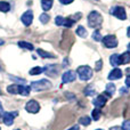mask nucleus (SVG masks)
I'll list each match as a JSON object with an SVG mask.
<instances>
[{
    "label": "nucleus",
    "mask_w": 130,
    "mask_h": 130,
    "mask_svg": "<svg viewBox=\"0 0 130 130\" xmlns=\"http://www.w3.org/2000/svg\"><path fill=\"white\" fill-rule=\"evenodd\" d=\"M30 89L31 88L27 87V86H23V85H11V86H8L7 87V91L9 94H20L22 96H27L30 94Z\"/></svg>",
    "instance_id": "1"
},
{
    "label": "nucleus",
    "mask_w": 130,
    "mask_h": 130,
    "mask_svg": "<svg viewBox=\"0 0 130 130\" xmlns=\"http://www.w3.org/2000/svg\"><path fill=\"white\" fill-rule=\"evenodd\" d=\"M31 88L34 91H40V90H47L52 88V82L47 79H41L39 81H34L31 83Z\"/></svg>",
    "instance_id": "2"
},
{
    "label": "nucleus",
    "mask_w": 130,
    "mask_h": 130,
    "mask_svg": "<svg viewBox=\"0 0 130 130\" xmlns=\"http://www.w3.org/2000/svg\"><path fill=\"white\" fill-rule=\"evenodd\" d=\"M103 22V17L98 11H91L88 16V24L90 27H98Z\"/></svg>",
    "instance_id": "3"
},
{
    "label": "nucleus",
    "mask_w": 130,
    "mask_h": 130,
    "mask_svg": "<svg viewBox=\"0 0 130 130\" xmlns=\"http://www.w3.org/2000/svg\"><path fill=\"white\" fill-rule=\"evenodd\" d=\"M76 72H78V75H79V78H80V80H82V81L89 80V79H91V76H92V70L90 69L88 65L79 66L78 70H76Z\"/></svg>",
    "instance_id": "4"
},
{
    "label": "nucleus",
    "mask_w": 130,
    "mask_h": 130,
    "mask_svg": "<svg viewBox=\"0 0 130 130\" xmlns=\"http://www.w3.org/2000/svg\"><path fill=\"white\" fill-rule=\"evenodd\" d=\"M25 110H26L29 113L36 114V113H38L39 111H40V105H39V103L37 101L31 99V101H29L26 103V105H25Z\"/></svg>",
    "instance_id": "5"
},
{
    "label": "nucleus",
    "mask_w": 130,
    "mask_h": 130,
    "mask_svg": "<svg viewBox=\"0 0 130 130\" xmlns=\"http://www.w3.org/2000/svg\"><path fill=\"white\" fill-rule=\"evenodd\" d=\"M102 40H103L104 46H105V47H107V48H115V47L118 46V40H117V38H115L114 36H112V34L104 37Z\"/></svg>",
    "instance_id": "6"
},
{
    "label": "nucleus",
    "mask_w": 130,
    "mask_h": 130,
    "mask_svg": "<svg viewBox=\"0 0 130 130\" xmlns=\"http://www.w3.org/2000/svg\"><path fill=\"white\" fill-rule=\"evenodd\" d=\"M108 97H110V96H108L106 92H104L103 95H99V96H97L96 98L92 101V104L96 106V108H102L104 105H105V103H106V101H107Z\"/></svg>",
    "instance_id": "7"
},
{
    "label": "nucleus",
    "mask_w": 130,
    "mask_h": 130,
    "mask_svg": "<svg viewBox=\"0 0 130 130\" xmlns=\"http://www.w3.org/2000/svg\"><path fill=\"white\" fill-rule=\"evenodd\" d=\"M111 14L114 15L115 17H118L119 20H122V21L127 18V14H126V10H124L123 7H120V6L115 7V8H113L112 10H111Z\"/></svg>",
    "instance_id": "8"
},
{
    "label": "nucleus",
    "mask_w": 130,
    "mask_h": 130,
    "mask_svg": "<svg viewBox=\"0 0 130 130\" xmlns=\"http://www.w3.org/2000/svg\"><path fill=\"white\" fill-rule=\"evenodd\" d=\"M15 115H17V112L15 113H10V112H5L4 117H2V120H4V123L6 126H11L14 122V118Z\"/></svg>",
    "instance_id": "9"
},
{
    "label": "nucleus",
    "mask_w": 130,
    "mask_h": 130,
    "mask_svg": "<svg viewBox=\"0 0 130 130\" xmlns=\"http://www.w3.org/2000/svg\"><path fill=\"white\" fill-rule=\"evenodd\" d=\"M21 20H22L23 24H24V25H26V26H29V25L32 23V21H33V13H32L31 10H27V11H25V13L22 15V17H21Z\"/></svg>",
    "instance_id": "10"
},
{
    "label": "nucleus",
    "mask_w": 130,
    "mask_h": 130,
    "mask_svg": "<svg viewBox=\"0 0 130 130\" xmlns=\"http://www.w3.org/2000/svg\"><path fill=\"white\" fill-rule=\"evenodd\" d=\"M76 75L73 71H66L62 76V80H63V83H69V82H73L75 80Z\"/></svg>",
    "instance_id": "11"
},
{
    "label": "nucleus",
    "mask_w": 130,
    "mask_h": 130,
    "mask_svg": "<svg viewBox=\"0 0 130 130\" xmlns=\"http://www.w3.org/2000/svg\"><path fill=\"white\" fill-rule=\"evenodd\" d=\"M121 76H122V71L120 69H118V67H115L108 74V80H119V79H121Z\"/></svg>",
    "instance_id": "12"
},
{
    "label": "nucleus",
    "mask_w": 130,
    "mask_h": 130,
    "mask_svg": "<svg viewBox=\"0 0 130 130\" xmlns=\"http://www.w3.org/2000/svg\"><path fill=\"white\" fill-rule=\"evenodd\" d=\"M110 63H111L112 66H114V67L119 66L120 65V55H118V54L112 55V56L110 57Z\"/></svg>",
    "instance_id": "13"
},
{
    "label": "nucleus",
    "mask_w": 130,
    "mask_h": 130,
    "mask_svg": "<svg viewBox=\"0 0 130 130\" xmlns=\"http://www.w3.org/2000/svg\"><path fill=\"white\" fill-rule=\"evenodd\" d=\"M130 63V53L126 52L120 55V64H128Z\"/></svg>",
    "instance_id": "14"
},
{
    "label": "nucleus",
    "mask_w": 130,
    "mask_h": 130,
    "mask_svg": "<svg viewBox=\"0 0 130 130\" xmlns=\"http://www.w3.org/2000/svg\"><path fill=\"white\" fill-rule=\"evenodd\" d=\"M53 1L54 0H41V7L45 11L49 10L50 8L53 7Z\"/></svg>",
    "instance_id": "15"
},
{
    "label": "nucleus",
    "mask_w": 130,
    "mask_h": 130,
    "mask_svg": "<svg viewBox=\"0 0 130 130\" xmlns=\"http://www.w3.org/2000/svg\"><path fill=\"white\" fill-rule=\"evenodd\" d=\"M105 92L108 95V96H112V95H114L115 92V86L113 85V83H107L106 85V89H105Z\"/></svg>",
    "instance_id": "16"
},
{
    "label": "nucleus",
    "mask_w": 130,
    "mask_h": 130,
    "mask_svg": "<svg viewBox=\"0 0 130 130\" xmlns=\"http://www.w3.org/2000/svg\"><path fill=\"white\" fill-rule=\"evenodd\" d=\"M42 72H45V67L36 66V67H32L29 73L31 74V75H37V74H40V73H42Z\"/></svg>",
    "instance_id": "17"
},
{
    "label": "nucleus",
    "mask_w": 130,
    "mask_h": 130,
    "mask_svg": "<svg viewBox=\"0 0 130 130\" xmlns=\"http://www.w3.org/2000/svg\"><path fill=\"white\" fill-rule=\"evenodd\" d=\"M18 46H20L21 48H23V49H27V50H33V48H34L32 43L26 42V41H20Z\"/></svg>",
    "instance_id": "18"
},
{
    "label": "nucleus",
    "mask_w": 130,
    "mask_h": 130,
    "mask_svg": "<svg viewBox=\"0 0 130 130\" xmlns=\"http://www.w3.org/2000/svg\"><path fill=\"white\" fill-rule=\"evenodd\" d=\"M37 52H38V55H40L42 58H55V55L45 52V50H42V49H38Z\"/></svg>",
    "instance_id": "19"
},
{
    "label": "nucleus",
    "mask_w": 130,
    "mask_h": 130,
    "mask_svg": "<svg viewBox=\"0 0 130 130\" xmlns=\"http://www.w3.org/2000/svg\"><path fill=\"white\" fill-rule=\"evenodd\" d=\"M90 122H91V119H90L89 117H87V115H86V117H81L80 119H79V123L81 124V126H89L90 124Z\"/></svg>",
    "instance_id": "20"
},
{
    "label": "nucleus",
    "mask_w": 130,
    "mask_h": 130,
    "mask_svg": "<svg viewBox=\"0 0 130 130\" xmlns=\"http://www.w3.org/2000/svg\"><path fill=\"white\" fill-rule=\"evenodd\" d=\"M9 9H10V6H9L8 2L0 1V11H2V13H7Z\"/></svg>",
    "instance_id": "21"
},
{
    "label": "nucleus",
    "mask_w": 130,
    "mask_h": 130,
    "mask_svg": "<svg viewBox=\"0 0 130 130\" xmlns=\"http://www.w3.org/2000/svg\"><path fill=\"white\" fill-rule=\"evenodd\" d=\"M76 34H78L79 37H82V38H85L86 36H87V31H86V29L83 26H78V29H76Z\"/></svg>",
    "instance_id": "22"
},
{
    "label": "nucleus",
    "mask_w": 130,
    "mask_h": 130,
    "mask_svg": "<svg viewBox=\"0 0 130 130\" xmlns=\"http://www.w3.org/2000/svg\"><path fill=\"white\" fill-rule=\"evenodd\" d=\"M91 115H92V119H94L95 121H98L99 118H101V111H99V108H95V110L92 111Z\"/></svg>",
    "instance_id": "23"
},
{
    "label": "nucleus",
    "mask_w": 130,
    "mask_h": 130,
    "mask_svg": "<svg viewBox=\"0 0 130 130\" xmlns=\"http://www.w3.org/2000/svg\"><path fill=\"white\" fill-rule=\"evenodd\" d=\"M49 15L48 14H46V13H43V14H41L40 15V17H39V20H40V22L41 23H43V24H46L47 22H49Z\"/></svg>",
    "instance_id": "24"
},
{
    "label": "nucleus",
    "mask_w": 130,
    "mask_h": 130,
    "mask_svg": "<svg viewBox=\"0 0 130 130\" xmlns=\"http://www.w3.org/2000/svg\"><path fill=\"white\" fill-rule=\"evenodd\" d=\"M74 22H75V21H74L73 18H65V21H64V26L71 27L72 25L74 24Z\"/></svg>",
    "instance_id": "25"
},
{
    "label": "nucleus",
    "mask_w": 130,
    "mask_h": 130,
    "mask_svg": "<svg viewBox=\"0 0 130 130\" xmlns=\"http://www.w3.org/2000/svg\"><path fill=\"white\" fill-rule=\"evenodd\" d=\"M85 95H87V96H92V95H95V90L92 89L91 86H89V87H87L85 89Z\"/></svg>",
    "instance_id": "26"
},
{
    "label": "nucleus",
    "mask_w": 130,
    "mask_h": 130,
    "mask_svg": "<svg viewBox=\"0 0 130 130\" xmlns=\"http://www.w3.org/2000/svg\"><path fill=\"white\" fill-rule=\"evenodd\" d=\"M92 39H94L95 41H101L102 39V36H101V33H99V31H95L94 33H92Z\"/></svg>",
    "instance_id": "27"
},
{
    "label": "nucleus",
    "mask_w": 130,
    "mask_h": 130,
    "mask_svg": "<svg viewBox=\"0 0 130 130\" xmlns=\"http://www.w3.org/2000/svg\"><path fill=\"white\" fill-rule=\"evenodd\" d=\"M64 21H65L64 17H62V16H57L56 20H55V23H56V25H64Z\"/></svg>",
    "instance_id": "28"
},
{
    "label": "nucleus",
    "mask_w": 130,
    "mask_h": 130,
    "mask_svg": "<svg viewBox=\"0 0 130 130\" xmlns=\"http://www.w3.org/2000/svg\"><path fill=\"white\" fill-rule=\"evenodd\" d=\"M102 66H103V61H102V59H99V61H97L96 64H95V70H96V71H101Z\"/></svg>",
    "instance_id": "29"
},
{
    "label": "nucleus",
    "mask_w": 130,
    "mask_h": 130,
    "mask_svg": "<svg viewBox=\"0 0 130 130\" xmlns=\"http://www.w3.org/2000/svg\"><path fill=\"white\" fill-rule=\"evenodd\" d=\"M122 130H130V121H124L122 123Z\"/></svg>",
    "instance_id": "30"
},
{
    "label": "nucleus",
    "mask_w": 130,
    "mask_h": 130,
    "mask_svg": "<svg viewBox=\"0 0 130 130\" xmlns=\"http://www.w3.org/2000/svg\"><path fill=\"white\" fill-rule=\"evenodd\" d=\"M59 2H61L62 5H69V4H72L73 0H59Z\"/></svg>",
    "instance_id": "31"
},
{
    "label": "nucleus",
    "mask_w": 130,
    "mask_h": 130,
    "mask_svg": "<svg viewBox=\"0 0 130 130\" xmlns=\"http://www.w3.org/2000/svg\"><path fill=\"white\" fill-rule=\"evenodd\" d=\"M4 108H2V104H1V102H0V119H1L2 117H4Z\"/></svg>",
    "instance_id": "32"
},
{
    "label": "nucleus",
    "mask_w": 130,
    "mask_h": 130,
    "mask_svg": "<svg viewBox=\"0 0 130 130\" xmlns=\"http://www.w3.org/2000/svg\"><path fill=\"white\" fill-rule=\"evenodd\" d=\"M126 86L127 87H130V75H128L126 79Z\"/></svg>",
    "instance_id": "33"
},
{
    "label": "nucleus",
    "mask_w": 130,
    "mask_h": 130,
    "mask_svg": "<svg viewBox=\"0 0 130 130\" xmlns=\"http://www.w3.org/2000/svg\"><path fill=\"white\" fill-rule=\"evenodd\" d=\"M80 128H79V126H73L72 128H70L69 130H79Z\"/></svg>",
    "instance_id": "34"
},
{
    "label": "nucleus",
    "mask_w": 130,
    "mask_h": 130,
    "mask_svg": "<svg viewBox=\"0 0 130 130\" xmlns=\"http://www.w3.org/2000/svg\"><path fill=\"white\" fill-rule=\"evenodd\" d=\"M110 130H121V129H120L119 127H112V128H111Z\"/></svg>",
    "instance_id": "35"
},
{
    "label": "nucleus",
    "mask_w": 130,
    "mask_h": 130,
    "mask_svg": "<svg viewBox=\"0 0 130 130\" xmlns=\"http://www.w3.org/2000/svg\"><path fill=\"white\" fill-rule=\"evenodd\" d=\"M127 36H128L129 38H130V26L128 27V31H127Z\"/></svg>",
    "instance_id": "36"
},
{
    "label": "nucleus",
    "mask_w": 130,
    "mask_h": 130,
    "mask_svg": "<svg viewBox=\"0 0 130 130\" xmlns=\"http://www.w3.org/2000/svg\"><path fill=\"white\" fill-rule=\"evenodd\" d=\"M123 92H127L126 88H121V94H123Z\"/></svg>",
    "instance_id": "37"
},
{
    "label": "nucleus",
    "mask_w": 130,
    "mask_h": 130,
    "mask_svg": "<svg viewBox=\"0 0 130 130\" xmlns=\"http://www.w3.org/2000/svg\"><path fill=\"white\" fill-rule=\"evenodd\" d=\"M1 45H4V40H1V39H0V46Z\"/></svg>",
    "instance_id": "38"
},
{
    "label": "nucleus",
    "mask_w": 130,
    "mask_h": 130,
    "mask_svg": "<svg viewBox=\"0 0 130 130\" xmlns=\"http://www.w3.org/2000/svg\"><path fill=\"white\" fill-rule=\"evenodd\" d=\"M128 49H129V53H130V43L128 45Z\"/></svg>",
    "instance_id": "39"
},
{
    "label": "nucleus",
    "mask_w": 130,
    "mask_h": 130,
    "mask_svg": "<svg viewBox=\"0 0 130 130\" xmlns=\"http://www.w3.org/2000/svg\"><path fill=\"white\" fill-rule=\"evenodd\" d=\"M97 130H103V129H97Z\"/></svg>",
    "instance_id": "40"
},
{
    "label": "nucleus",
    "mask_w": 130,
    "mask_h": 130,
    "mask_svg": "<svg viewBox=\"0 0 130 130\" xmlns=\"http://www.w3.org/2000/svg\"><path fill=\"white\" fill-rule=\"evenodd\" d=\"M17 130H20V129H17Z\"/></svg>",
    "instance_id": "41"
},
{
    "label": "nucleus",
    "mask_w": 130,
    "mask_h": 130,
    "mask_svg": "<svg viewBox=\"0 0 130 130\" xmlns=\"http://www.w3.org/2000/svg\"><path fill=\"white\" fill-rule=\"evenodd\" d=\"M0 130H1V129H0Z\"/></svg>",
    "instance_id": "42"
}]
</instances>
